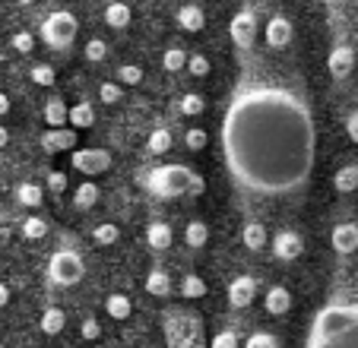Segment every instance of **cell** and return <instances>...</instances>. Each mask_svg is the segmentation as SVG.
Returning <instances> with one entry per match:
<instances>
[{
    "instance_id": "28",
    "label": "cell",
    "mask_w": 358,
    "mask_h": 348,
    "mask_svg": "<svg viewBox=\"0 0 358 348\" xmlns=\"http://www.w3.org/2000/svg\"><path fill=\"white\" fill-rule=\"evenodd\" d=\"M48 235V222L38 219V215H29L26 222H22V238L26 241H41V238Z\"/></svg>"
},
{
    "instance_id": "17",
    "label": "cell",
    "mask_w": 358,
    "mask_h": 348,
    "mask_svg": "<svg viewBox=\"0 0 358 348\" xmlns=\"http://www.w3.org/2000/svg\"><path fill=\"white\" fill-rule=\"evenodd\" d=\"M45 121L48 127H64V124H70V108L61 99H51L45 105Z\"/></svg>"
},
{
    "instance_id": "27",
    "label": "cell",
    "mask_w": 358,
    "mask_h": 348,
    "mask_svg": "<svg viewBox=\"0 0 358 348\" xmlns=\"http://www.w3.org/2000/svg\"><path fill=\"white\" fill-rule=\"evenodd\" d=\"M146 149L152 155H165L171 149V133H169V130H162V127L152 130V133H149V140H146Z\"/></svg>"
},
{
    "instance_id": "30",
    "label": "cell",
    "mask_w": 358,
    "mask_h": 348,
    "mask_svg": "<svg viewBox=\"0 0 358 348\" xmlns=\"http://www.w3.org/2000/svg\"><path fill=\"white\" fill-rule=\"evenodd\" d=\"M16 200L22 203V206H41V187L38 184H20L16 187Z\"/></svg>"
},
{
    "instance_id": "5",
    "label": "cell",
    "mask_w": 358,
    "mask_h": 348,
    "mask_svg": "<svg viewBox=\"0 0 358 348\" xmlns=\"http://www.w3.org/2000/svg\"><path fill=\"white\" fill-rule=\"evenodd\" d=\"M83 256L73 254V250H57L55 256H51V263H48V279L55 282V285L67 288V285H76V282L83 279Z\"/></svg>"
},
{
    "instance_id": "47",
    "label": "cell",
    "mask_w": 358,
    "mask_h": 348,
    "mask_svg": "<svg viewBox=\"0 0 358 348\" xmlns=\"http://www.w3.org/2000/svg\"><path fill=\"white\" fill-rule=\"evenodd\" d=\"M7 304H10V288L0 282V307H7Z\"/></svg>"
},
{
    "instance_id": "10",
    "label": "cell",
    "mask_w": 358,
    "mask_h": 348,
    "mask_svg": "<svg viewBox=\"0 0 358 348\" xmlns=\"http://www.w3.org/2000/svg\"><path fill=\"white\" fill-rule=\"evenodd\" d=\"M254 295H257V279H250V275H238L229 285L231 307H248V304H254Z\"/></svg>"
},
{
    "instance_id": "11",
    "label": "cell",
    "mask_w": 358,
    "mask_h": 348,
    "mask_svg": "<svg viewBox=\"0 0 358 348\" xmlns=\"http://www.w3.org/2000/svg\"><path fill=\"white\" fill-rule=\"evenodd\" d=\"M330 244L336 254H355L358 250V225L355 222H345V225H336L330 235Z\"/></svg>"
},
{
    "instance_id": "8",
    "label": "cell",
    "mask_w": 358,
    "mask_h": 348,
    "mask_svg": "<svg viewBox=\"0 0 358 348\" xmlns=\"http://www.w3.org/2000/svg\"><path fill=\"white\" fill-rule=\"evenodd\" d=\"M301 250H304V241H301V235H298V231H279V235L273 238V254H276L282 263L298 260V256H301Z\"/></svg>"
},
{
    "instance_id": "46",
    "label": "cell",
    "mask_w": 358,
    "mask_h": 348,
    "mask_svg": "<svg viewBox=\"0 0 358 348\" xmlns=\"http://www.w3.org/2000/svg\"><path fill=\"white\" fill-rule=\"evenodd\" d=\"M345 130H349V140H352V143H358V111L352 114L349 121H345Z\"/></svg>"
},
{
    "instance_id": "48",
    "label": "cell",
    "mask_w": 358,
    "mask_h": 348,
    "mask_svg": "<svg viewBox=\"0 0 358 348\" xmlns=\"http://www.w3.org/2000/svg\"><path fill=\"white\" fill-rule=\"evenodd\" d=\"M10 111V99H7V95H3V92H0V117H3V114H7Z\"/></svg>"
},
{
    "instance_id": "1",
    "label": "cell",
    "mask_w": 358,
    "mask_h": 348,
    "mask_svg": "<svg viewBox=\"0 0 358 348\" xmlns=\"http://www.w3.org/2000/svg\"><path fill=\"white\" fill-rule=\"evenodd\" d=\"M222 161L248 196L282 200L311 181L317 130L308 99L282 82H244L222 114Z\"/></svg>"
},
{
    "instance_id": "2",
    "label": "cell",
    "mask_w": 358,
    "mask_h": 348,
    "mask_svg": "<svg viewBox=\"0 0 358 348\" xmlns=\"http://www.w3.org/2000/svg\"><path fill=\"white\" fill-rule=\"evenodd\" d=\"M304 348H358V298H336L320 307Z\"/></svg>"
},
{
    "instance_id": "38",
    "label": "cell",
    "mask_w": 358,
    "mask_h": 348,
    "mask_svg": "<svg viewBox=\"0 0 358 348\" xmlns=\"http://www.w3.org/2000/svg\"><path fill=\"white\" fill-rule=\"evenodd\" d=\"M99 95H101V105H117L124 92H121V86H117V82H101Z\"/></svg>"
},
{
    "instance_id": "4",
    "label": "cell",
    "mask_w": 358,
    "mask_h": 348,
    "mask_svg": "<svg viewBox=\"0 0 358 348\" xmlns=\"http://www.w3.org/2000/svg\"><path fill=\"white\" fill-rule=\"evenodd\" d=\"M76 32H80V22L67 10H55V13L41 22V38H45L48 48H55V51H67L76 41Z\"/></svg>"
},
{
    "instance_id": "6",
    "label": "cell",
    "mask_w": 358,
    "mask_h": 348,
    "mask_svg": "<svg viewBox=\"0 0 358 348\" xmlns=\"http://www.w3.org/2000/svg\"><path fill=\"white\" fill-rule=\"evenodd\" d=\"M229 35H231V41H235V48L250 51V48H254V41H257V16L250 13V10L235 13V16H231Z\"/></svg>"
},
{
    "instance_id": "14",
    "label": "cell",
    "mask_w": 358,
    "mask_h": 348,
    "mask_svg": "<svg viewBox=\"0 0 358 348\" xmlns=\"http://www.w3.org/2000/svg\"><path fill=\"white\" fill-rule=\"evenodd\" d=\"M178 26H181L184 32H200V29L206 26V16H203V10L196 7V3H184V7L178 10Z\"/></svg>"
},
{
    "instance_id": "33",
    "label": "cell",
    "mask_w": 358,
    "mask_h": 348,
    "mask_svg": "<svg viewBox=\"0 0 358 348\" xmlns=\"http://www.w3.org/2000/svg\"><path fill=\"white\" fill-rule=\"evenodd\" d=\"M178 105H181V111L187 114V117H194V114H203V108H206V101H203V95L187 92L181 101H178Z\"/></svg>"
},
{
    "instance_id": "12",
    "label": "cell",
    "mask_w": 358,
    "mask_h": 348,
    "mask_svg": "<svg viewBox=\"0 0 358 348\" xmlns=\"http://www.w3.org/2000/svg\"><path fill=\"white\" fill-rule=\"evenodd\" d=\"M327 67H330V76H336V80H345V76L352 73V67H355V54H352L349 45H339L330 51V57H327Z\"/></svg>"
},
{
    "instance_id": "31",
    "label": "cell",
    "mask_w": 358,
    "mask_h": 348,
    "mask_svg": "<svg viewBox=\"0 0 358 348\" xmlns=\"http://www.w3.org/2000/svg\"><path fill=\"white\" fill-rule=\"evenodd\" d=\"M92 238H95V244H101V247H108V244H115L117 238H121V231H117L115 225H95V231H92Z\"/></svg>"
},
{
    "instance_id": "16",
    "label": "cell",
    "mask_w": 358,
    "mask_h": 348,
    "mask_svg": "<svg viewBox=\"0 0 358 348\" xmlns=\"http://www.w3.org/2000/svg\"><path fill=\"white\" fill-rule=\"evenodd\" d=\"M146 244L152 250H169L171 247V228L165 222H152L146 228Z\"/></svg>"
},
{
    "instance_id": "43",
    "label": "cell",
    "mask_w": 358,
    "mask_h": 348,
    "mask_svg": "<svg viewBox=\"0 0 358 348\" xmlns=\"http://www.w3.org/2000/svg\"><path fill=\"white\" fill-rule=\"evenodd\" d=\"M48 190H51V194H64V190H67V177H64L61 171H51L48 174Z\"/></svg>"
},
{
    "instance_id": "7",
    "label": "cell",
    "mask_w": 358,
    "mask_h": 348,
    "mask_svg": "<svg viewBox=\"0 0 358 348\" xmlns=\"http://www.w3.org/2000/svg\"><path fill=\"white\" fill-rule=\"evenodd\" d=\"M70 165H73L76 171L89 174V177H95V174L111 168V152H105V149H76V152L70 155Z\"/></svg>"
},
{
    "instance_id": "50",
    "label": "cell",
    "mask_w": 358,
    "mask_h": 348,
    "mask_svg": "<svg viewBox=\"0 0 358 348\" xmlns=\"http://www.w3.org/2000/svg\"><path fill=\"white\" fill-rule=\"evenodd\" d=\"M16 3H22V7H26V3H32V0H16Z\"/></svg>"
},
{
    "instance_id": "49",
    "label": "cell",
    "mask_w": 358,
    "mask_h": 348,
    "mask_svg": "<svg viewBox=\"0 0 358 348\" xmlns=\"http://www.w3.org/2000/svg\"><path fill=\"white\" fill-rule=\"evenodd\" d=\"M7 143H10V130H7V127H0V149L7 146Z\"/></svg>"
},
{
    "instance_id": "39",
    "label": "cell",
    "mask_w": 358,
    "mask_h": 348,
    "mask_svg": "<svg viewBox=\"0 0 358 348\" xmlns=\"http://www.w3.org/2000/svg\"><path fill=\"white\" fill-rule=\"evenodd\" d=\"M117 80L127 82V86H136L143 80V70L136 64H124V67H117Z\"/></svg>"
},
{
    "instance_id": "20",
    "label": "cell",
    "mask_w": 358,
    "mask_h": 348,
    "mask_svg": "<svg viewBox=\"0 0 358 348\" xmlns=\"http://www.w3.org/2000/svg\"><path fill=\"white\" fill-rule=\"evenodd\" d=\"M333 187H336L339 194H352V190H358V165L339 168L336 177H333Z\"/></svg>"
},
{
    "instance_id": "40",
    "label": "cell",
    "mask_w": 358,
    "mask_h": 348,
    "mask_svg": "<svg viewBox=\"0 0 358 348\" xmlns=\"http://www.w3.org/2000/svg\"><path fill=\"white\" fill-rule=\"evenodd\" d=\"M184 143H187V149H194V152H200L203 146H206V130L200 127H190L187 136H184Z\"/></svg>"
},
{
    "instance_id": "42",
    "label": "cell",
    "mask_w": 358,
    "mask_h": 348,
    "mask_svg": "<svg viewBox=\"0 0 358 348\" xmlns=\"http://www.w3.org/2000/svg\"><path fill=\"white\" fill-rule=\"evenodd\" d=\"M10 45H13V51H20V54H29L35 48V38L29 32H16L13 38H10Z\"/></svg>"
},
{
    "instance_id": "34",
    "label": "cell",
    "mask_w": 358,
    "mask_h": 348,
    "mask_svg": "<svg viewBox=\"0 0 358 348\" xmlns=\"http://www.w3.org/2000/svg\"><path fill=\"white\" fill-rule=\"evenodd\" d=\"M327 7H333L345 20H358V0H327Z\"/></svg>"
},
{
    "instance_id": "19",
    "label": "cell",
    "mask_w": 358,
    "mask_h": 348,
    "mask_svg": "<svg viewBox=\"0 0 358 348\" xmlns=\"http://www.w3.org/2000/svg\"><path fill=\"white\" fill-rule=\"evenodd\" d=\"M92 124H95V111L89 101H80V105L70 108V127L73 130H86V127H92Z\"/></svg>"
},
{
    "instance_id": "22",
    "label": "cell",
    "mask_w": 358,
    "mask_h": 348,
    "mask_svg": "<svg viewBox=\"0 0 358 348\" xmlns=\"http://www.w3.org/2000/svg\"><path fill=\"white\" fill-rule=\"evenodd\" d=\"M105 22H108V29H127L130 26V7L127 3H108Z\"/></svg>"
},
{
    "instance_id": "18",
    "label": "cell",
    "mask_w": 358,
    "mask_h": 348,
    "mask_svg": "<svg viewBox=\"0 0 358 348\" xmlns=\"http://www.w3.org/2000/svg\"><path fill=\"white\" fill-rule=\"evenodd\" d=\"M64 326H67V317H64L61 307H48L45 314H41V333H45V335L64 333Z\"/></svg>"
},
{
    "instance_id": "21",
    "label": "cell",
    "mask_w": 358,
    "mask_h": 348,
    "mask_svg": "<svg viewBox=\"0 0 358 348\" xmlns=\"http://www.w3.org/2000/svg\"><path fill=\"white\" fill-rule=\"evenodd\" d=\"M146 291L156 298H169L171 295V279L165 273H159V269H152V273L146 275Z\"/></svg>"
},
{
    "instance_id": "41",
    "label": "cell",
    "mask_w": 358,
    "mask_h": 348,
    "mask_svg": "<svg viewBox=\"0 0 358 348\" xmlns=\"http://www.w3.org/2000/svg\"><path fill=\"white\" fill-rule=\"evenodd\" d=\"M105 54H108V45H105V41H101V38H92V41H89V45H86V57H89V61H105Z\"/></svg>"
},
{
    "instance_id": "29",
    "label": "cell",
    "mask_w": 358,
    "mask_h": 348,
    "mask_svg": "<svg viewBox=\"0 0 358 348\" xmlns=\"http://www.w3.org/2000/svg\"><path fill=\"white\" fill-rule=\"evenodd\" d=\"M184 241H187L190 247H203V244L210 241V228L203 225V222H190L187 231H184Z\"/></svg>"
},
{
    "instance_id": "32",
    "label": "cell",
    "mask_w": 358,
    "mask_h": 348,
    "mask_svg": "<svg viewBox=\"0 0 358 348\" xmlns=\"http://www.w3.org/2000/svg\"><path fill=\"white\" fill-rule=\"evenodd\" d=\"M181 291H184V298H203L206 295V282H203L200 275H187V279L181 282Z\"/></svg>"
},
{
    "instance_id": "51",
    "label": "cell",
    "mask_w": 358,
    "mask_h": 348,
    "mask_svg": "<svg viewBox=\"0 0 358 348\" xmlns=\"http://www.w3.org/2000/svg\"><path fill=\"white\" fill-rule=\"evenodd\" d=\"M0 348H3V345H0Z\"/></svg>"
},
{
    "instance_id": "13",
    "label": "cell",
    "mask_w": 358,
    "mask_h": 348,
    "mask_svg": "<svg viewBox=\"0 0 358 348\" xmlns=\"http://www.w3.org/2000/svg\"><path fill=\"white\" fill-rule=\"evenodd\" d=\"M292 41V22L285 16H273L266 26V45L270 48H285Z\"/></svg>"
},
{
    "instance_id": "23",
    "label": "cell",
    "mask_w": 358,
    "mask_h": 348,
    "mask_svg": "<svg viewBox=\"0 0 358 348\" xmlns=\"http://www.w3.org/2000/svg\"><path fill=\"white\" fill-rule=\"evenodd\" d=\"M95 203H99V187H95L92 181L80 184V187H76V194H73V206L76 209H92Z\"/></svg>"
},
{
    "instance_id": "25",
    "label": "cell",
    "mask_w": 358,
    "mask_h": 348,
    "mask_svg": "<svg viewBox=\"0 0 358 348\" xmlns=\"http://www.w3.org/2000/svg\"><path fill=\"white\" fill-rule=\"evenodd\" d=\"M105 310H108V317H115V320H127L130 310H134V304H130L127 295H108Z\"/></svg>"
},
{
    "instance_id": "3",
    "label": "cell",
    "mask_w": 358,
    "mask_h": 348,
    "mask_svg": "<svg viewBox=\"0 0 358 348\" xmlns=\"http://www.w3.org/2000/svg\"><path fill=\"white\" fill-rule=\"evenodd\" d=\"M146 187L156 196H162V200H175V196H200L206 190V181L181 165H165L149 174Z\"/></svg>"
},
{
    "instance_id": "9",
    "label": "cell",
    "mask_w": 358,
    "mask_h": 348,
    "mask_svg": "<svg viewBox=\"0 0 358 348\" xmlns=\"http://www.w3.org/2000/svg\"><path fill=\"white\" fill-rule=\"evenodd\" d=\"M76 133L80 130H64V127H51L48 133H41V149L45 152H67V149H76Z\"/></svg>"
},
{
    "instance_id": "26",
    "label": "cell",
    "mask_w": 358,
    "mask_h": 348,
    "mask_svg": "<svg viewBox=\"0 0 358 348\" xmlns=\"http://www.w3.org/2000/svg\"><path fill=\"white\" fill-rule=\"evenodd\" d=\"M190 61V54L181 51V48H169V51L162 54V67L169 70V73H178V70H184Z\"/></svg>"
},
{
    "instance_id": "37",
    "label": "cell",
    "mask_w": 358,
    "mask_h": 348,
    "mask_svg": "<svg viewBox=\"0 0 358 348\" xmlns=\"http://www.w3.org/2000/svg\"><path fill=\"white\" fill-rule=\"evenodd\" d=\"M244 348H279V339L273 333H254L244 342Z\"/></svg>"
},
{
    "instance_id": "45",
    "label": "cell",
    "mask_w": 358,
    "mask_h": 348,
    "mask_svg": "<svg viewBox=\"0 0 358 348\" xmlns=\"http://www.w3.org/2000/svg\"><path fill=\"white\" fill-rule=\"evenodd\" d=\"M210 348H238L235 333H229V329H225V333H219L216 339H213V345H210Z\"/></svg>"
},
{
    "instance_id": "36",
    "label": "cell",
    "mask_w": 358,
    "mask_h": 348,
    "mask_svg": "<svg viewBox=\"0 0 358 348\" xmlns=\"http://www.w3.org/2000/svg\"><path fill=\"white\" fill-rule=\"evenodd\" d=\"M187 70H190V76H196V80H203V76L210 73V61H206V54H190Z\"/></svg>"
},
{
    "instance_id": "44",
    "label": "cell",
    "mask_w": 358,
    "mask_h": 348,
    "mask_svg": "<svg viewBox=\"0 0 358 348\" xmlns=\"http://www.w3.org/2000/svg\"><path fill=\"white\" fill-rule=\"evenodd\" d=\"M80 333H83V339H86V342H95V339H99V335H101V326H99V320H83Z\"/></svg>"
},
{
    "instance_id": "24",
    "label": "cell",
    "mask_w": 358,
    "mask_h": 348,
    "mask_svg": "<svg viewBox=\"0 0 358 348\" xmlns=\"http://www.w3.org/2000/svg\"><path fill=\"white\" fill-rule=\"evenodd\" d=\"M241 241H244V247H248V250H260V247L266 244V231H264V225H257V222L244 225Z\"/></svg>"
},
{
    "instance_id": "15",
    "label": "cell",
    "mask_w": 358,
    "mask_h": 348,
    "mask_svg": "<svg viewBox=\"0 0 358 348\" xmlns=\"http://www.w3.org/2000/svg\"><path fill=\"white\" fill-rule=\"evenodd\" d=\"M289 307H292V295H289V288L273 285L270 291H266V310H270L273 317H282V314H289Z\"/></svg>"
},
{
    "instance_id": "35",
    "label": "cell",
    "mask_w": 358,
    "mask_h": 348,
    "mask_svg": "<svg viewBox=\"0 0 358 348\" xmlns=\"http://www.w3.org/2000/svg\"><path fill=\"white\" fill-rule=\"evenodd\" d=\"M29 76H32V82H38V86H51V82H55V67H51V64H35Z\"/></svg>"
}]
</instances>
